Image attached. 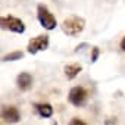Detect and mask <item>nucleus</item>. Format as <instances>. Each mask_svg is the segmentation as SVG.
Masks as SVG:
<instances>
[{"mask_svg":"<svg viewBox=\"0 0 125 125\" xmlns=\"http://www.w3.org/2000/svg\"><path fill=\"white\" fill-rule=\"evenodd\" d=\"M68 100L71 104H74L75 107H83L87 104V100H88V91L84 88V87H72L69 90V94H68Z\"/></svg>","mask_w":125,"mask_h":125,"instance_id":"nucleus-3","label":"nucleus"},{"mask_svg":"<svg viewBox=\"0 0 125 125\" xmlns=\"http://www.w3.org/2000/svg\"><path fill=\"white\" fill-rule=\"evenodd\" d=\"M49 43H50V38L49 35L43 34V35H37L34 38H31L28 41V46H27V52L30 54H35L38 53L40 50H46L49 47Z\"/></svg>","mask_w":125,"mask_h":125,"instance_id":"nucleus-5","label":"nucleus"},{"mask_svg":"<svg viewBox=\"0 0 125 125\" xmlns=\"http://www.w3.org/2000/svg\"><path fill=\"white\" fill-rule=\"evenodd\" d=\"M68 125H87V124H85L83 119H80V118H72Z\"/></svg>","mask_w":125,"mask_h":125,"instance_id":"nucleus-11","label":"nucleus"},{"mask_svg":"<svg viewBox=\"0 0 125 125\" xmlns=\"http://www.w3.org/2000/svg\"><path fill=\"white\" fill-rule=\"evenodd\" d=\"M16 85L21 91H28L32 87V77L28 72H21L16 77Z\"/></svg>","mask_w":125,"mask_h":125,"instance_id":"nucleus-7","label":"nucleus"},{"mask_svg":"<svg viewBox=\"0 0 125 125\" xmlns=\"http://www.w3.org/2000/svg\"><path fill=\"white\" fill-rule=\"evenodd\" d=\"M81 65L80 63H69V65H66L65 68H63V72H65V77L68 78V80H74L80 72H81Z\"/></svg>","mask_w":125,"mask_h":125,"instance_id":"nucleus-8","label":"nucleus"},{"mask_svg":"<svg viewBox=\"0 0 125 125\" xmlns=\"http://www.w3.org/2000/svg\"><path fill=\"white\" fill-rule=\"evenodd\" d=\"M34 106H35V109H37V112L41 118H52V115H53L52 104H49V103H35Z\"/></svg>","mask_w":125,"mask_h":125,"instance_id":"nucleus-9","label":"nucleus"},{"mask_svg":"<svg viewBox=\"0 0 125 125\" xmlns=\"http://www.w3.org/2000/svg\"><path fill=\"white\" fill-rule=\"evenodd\" d=\"M119 46H121V49H122V52L125 53V35L122 37V40H121V44H119Z\"/></svg>","mask_w":125,"mask_h":125,"instance_id":"nucleus-13","label":"nucleus"},{"mask_svg":"<svg viewBox=\"0 0 125 125\" xmlns=\"http://www.w3.org/2000/svg\"><path fill=\"white\" fill-rule=\"evenodd\" d=\"M85 28V19L81 16H69L62 22V31L66 35H78Z\"/></svg>","mask_w":125,"mask_h":125,"instance_id":"nucleus-1","label":"nucleus"},{"mask_svg":"<svg viewBox=\"0 0 125 125\" xmlns=\"http://www.w3.org/2000/svg\"><path fill=\"white\" fill-rule=\"evenodd\" d=\"M37 19L40 22V25L49 31L54 30L56 25H57V21L56 18L53 16V13L49 10V8L46 5H38L37 6Z\"/></svg>","mask_w":125,"mask_h":125,"instance_id":"nucleus-2","label":"nucleus"},{"mask_svg":"<svg viewBox=\"0 0 125 125\" xmlns=\"http://www.w3.org/2000/svg\"><path fill=\"white\" fill-rule=\"evenodd\" d=\"M2 119L6 124H16L21 121V113L15 106H5L2 110Z\"/></svg>","mask_w":125,"mask_h":125,"instance_id":"nucleus-6","label":"nucleus"},{"mask_svg":"<svg viewBox=\"0 0 125 125\" xmlns=\"http://www.w3.org/2000/svg\"><path fill=\"white\" fill-rule=\"evenodd\" d=\"M0 24H2V28L3 30H9L10 32H15V34H24L25 32V24L19 18H15L12 15L2 16Z\"/></svg>","mask_w":125,"mask_h":125,"instance_id":"nucleus-4","label":"nucleus"},{"mask_svg":"<svg viewBox=\"0 0 125 125\" xmlns=\"http://www.w3.org/2000/svg\"><path fill=\"white\" fill-rule=\"evenodd\" d=\"M24 56V52H21V50H16V52H12V53H9V54H5L3 56V62H12V60H18V59H21Z\"/></svg>","mask_w":125,"mask_h":125,"instance_id":"nucleus-10","label":"nucleus"},{"mask_svg":"<svg viewBox=\"0 0 125 125\" xmlns=\"http://www.w3.org/2000/svg\"><path fill=\"white\" fill-rule=\"evenodd\" d=\"M99 54H100V50H99V47H93V53H91V62H96V60H97V57H99Z\"/></svg>","mask_w":125,"mask_h":125,"instance_id":"nucleus-12","label":"nucleus"}]
</instances>
